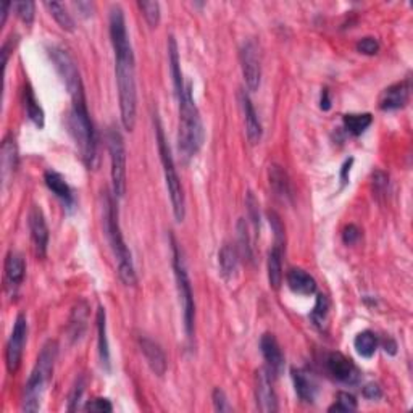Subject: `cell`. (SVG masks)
<instances>
[{
	"label": "cell",
	"instance_id": "28",
	"mask_svg": "<svg viewBox=\"0 0 413 413\" xmlns=\"http://www.w3.org/2000/svg\"><path fill=\"white\" fill-rule=\"evenodd\" d=\"M87 303L84 301L77 302L76 306L73 307V312H71V317H70V326H68V331H70V338L71 340H80L81 336L84 334L86 328H87Z\"/></svg>",
	"mask_w": 413,
	"mask_h": 413
},
{
	"label": "cell",
	"instance_id": "35",
	"mask_svg": "<svg viewBox=\"0 0 413 413\" xmlns=\"http://www.w3.org/2000/svg\"><path fill=\"white\" fill-rule=\"evenodd\" d=\"M328 313H329V301L324 294H318L317 303L312 310V320L317 326H323L328 322Z\"/></svg>",
	"mask_w": 413,
	"mask_h": 413
},
{
	"label": "cell",
	"instance_id": "47",
	"mask_svg": "<svg viewBox=\"0 0 413 413\" xmlns=\"http://www.w3.org/2000/svg\"><path fill=\"white\" fill-rule=\"evenodd\" d=\"M373 184H375L376 190L384 189L386 186H387V177H386V174L383 172H376L373 174Z\"/></svg>",
	"mask_w": 413,
	"mask_h": 413
},
{
	"label": "cell",
	"instance_id": "10",
	"mask_svg": "<svg viewBox=\"0 0 413 413\" xmlns=\"http://www.w3.org/2000/svg\"><path fill=\"white\" fill-rule=\"evenodd\" d=\"M26 339H28V320L20 313L13 323L12 334H10L7 347H5V365L10 375H15L22 365V357Z\"/></svg>",
	"mask_w": 413,
	"mask_h": 413
},
{
	"label": "cell",
	"instance_id": "6",
	"mask_svg": "<svg viewBox=\"0 0 413 413\" xmlns=\"http://www.w3.org/2000/svg\"><path fill=\"white\" fill-rule=\"evenodd\" d=\"M153 125H155V136H157V146L160 160H162L163 174H165V183H167V189L170 194V202H172L174 220L178 223H183L186 218V195L183 184H181V178L177 172V165H174L172 149H170L167 137H165V131L160 118L153 115Z\"/></svg>",
	"mask_w": 413,
	"mask_h": 413
},
{
	"label": "cell",
	"instance_id": "49",
	"mask_svg": "<svg viewBox=\"0 0 413 413\" xmlns=\"http://www.w3.org/2000/svg\"><path fill=\"white\" fill-rule=\"evenodd\" d=\"M352 163H354V158H350V160H347V162H345L344 165H343V172H340V179H343V183L345 184L347 183V174L350 173V167H352Z\"/></svg>",
	"mask_w": 413,
	"mask_h": 413
},
{
	"label": "cell",
	"instance_id": "15",
	"mask_svg": "<svg viewBox=\"0 0 413 413\" xmlns=\"http://www.w3.org/2000/svg\"><path fill=\"white\" fill-rule=\"evenodd\" d=\"M24 273L26 265L23 257L17 254V252L10 250L7 254V258H5L3 266V283L5 291L8 292V296H17L20 286H22L24 281Z\"/></svg>",
	"mask_w": 413,
	"mask_h": 413
},
{
	"label": "cell",
	"instance_id": "3",
	"mask_svg": "<svg viewBox=\"0 0 413 413\" xmlns=\"http://www.w3.org/2000/svg\"><path fill=\"white\" fill-rule=\"evenodd\" d=\"M103 230L108 239V244L112 247L113 255L118 263V276L126 286H134L137 283L136 268L133 263V255L129 252L123 232L118 221V209L115 200L108 193L103 195Z\"/></svg>",
	"mask_w": 413,
	"mask_h": 413
},
{
	"label": "cell",
	"instance_id": "18",
	"mask_svg": "<svg viewBox=\"0 0 413 413\" xmlns=\"http://www.w3.org/2000/svg\"><path fill=\"white\" fill-rule=\"evenodd\" d=\"M139 347H141V352L144 354V359H146L152 373L157 376H163L165 371H167L168 361L163 349L160 347V344L155 343L153 339L147 338V336H141V338H139Z\"/></svg>",
	"mask_w": 413,
	"mask_h": 413
},
{
	"label": "cell",
	"instance_id": "50",
	"mask_svg": "<svg viewBox=\"0 0 413 413\" xmlns=\"http://www.w3.org/2000/svg\"><path fill=\"white\" fill-rule=\"evenodd\" d=\"M10 8H12V3H10V2H3L2 5H0V13H2V23H0V24H2V26H3L5 23H7L8 10H10Z\"/></svg>",
	"mask_w": 413,
	"mask_h": 413
},
{
	"label": "cell",
	"instance_id": "21",
	"mask_svg": "<svg viewBox=\"0 0 413 413\" xmlns=\"http://www.w3.org/2000/svg\"><path fill=\"white\" fill-rule=\"evenodd\" d=\"M291 376H292L294 389H296V394L299 399L306 402V404H312L318 392L315 380L307 373V371L297 370V368H294L291 371Z\"/></svg>",
	"mask_w": 413,
	"mask_h": 413
},
{
	"label": "cell",
	"instance_id": "9",
	"mask_svg": "<svg viewBox=\"0 0 413 413\" xmlns=\"http://www.w3.org/2000/svg\"><path fill=\"white\" fill-rule=\"evenodd\" d=\"M107 146L110 153V174L113 194L123 197L126 193V146L125 139L117 128H110L107 134Z\"/></svg>",
	"mask_w": 413,
	"mask_h": 413
},
{
	"label": "cell",
	"instance_id": "29",
	"mask_svg": "<svg viewBox=\"0 0 413 413\" xmlns=\"http://www.w3.org/2000/svg\"><path fill=\"white\" fill-rule=\"evenodd\" d=\"M281 258H283V249L281 247L275 246L270 250V254H268V262H266L268 281H270V286H271V289H275V291H278L283 284V260Z\"/></svg>",
	"mask_w": 413,
	"mask_h": 413
},
{
	"label": "cell",
	"instance_id": "41",
	"mask_svg": "<svg viewBox=\"0 0 413 413\" xmlns=\"http://www.w3.org/2000/svg\"><path fill=\"white\" fill-rule=\"evenodd\" d=\"M357 52L363 55H376L380 52V43L376 38H363L357 43Z\"/></svg>",
	"mask_w": 413,
	"mask_h": 413
},
{
	"label": "cell",
	"instance_id": "40",
	"mask_svg": "<svg viewBox=\"0 0 413 413\" xmlns=\"http://www.w3.org/2000/svg\"><path fill=\"white\" fill-rule=\"evenodd\" d=\"M246 205H247V210H249V216H250L252 225H254V230L258 234V231H260V213H258V202H257L255 195L252 193L247 194Z\"/></svg>",
	"mask_w": 413,
	"mask_h": 413
},
{
	"label": "cell",
	"instance_id": "44",
	"mask_svg": "<svg viewBox=\"0 0 413 413\" xmlns=\"http://www.w3.org/2000/svg\"><path fill=\"white\" fill-rule=\"evenodd\" d=\"M359 237H360V230L357 228V226H355V225L345 226L344 231H343V241H344V244L352 246V244H355V242L359 241Z\"/></svg>",
	"mask_w": 413,
	"mask_h": 413
},
{
	"label": "cell",
	"instance_id": "25",
	"mask_svg": "<svg viewBox=\"0 0 413 413\" xmlns=\"http://www.w3.org/2000/svg\"><path fill=\"white\" fill-rule=\"evenodd\" d=\"M268 179H270V188L278 197H281L283 200H291L292 189L286 170L280 165H271L268 170Z\"/></svg>",
	"mask_w": 413,
	"mask_h": 413
},
{
	"label": "cell",
	"instance_id": "8",
	"mask_svg": "<svg viewBox=\"0 0 413 413\" xmlns=\"http://www.w3.org/2000/svg\"><path fill=\"white\" fill-rule=\"evenodd\" d=\"M49 57L55 66L57 73H59L61 81H63L66 91L71 96V100H86L81 73L77 70L75 59L70 55V52L63 47H59V45H52L49 49Z\"/></svg>",
	"mask_w": 413,
	"mask_h": 413
},
{
	"label": "cell",
	"instance_id": "45",
	"mask_svg": "<svg viewBox=\"0 0 413 413\" xmlns=\"http://www.w3.org/2000/svg\"><path fill=\"white\" fill-rule=\"evenodd\" d=\"M363 396L370 400H378V399H381V396H383V391H381V387L378 384L371 383V384L365 386Z\"/></svg>",
	"mask_w": 413,
	"mask_h": 413
},
{
	"label": "cell",
	"instance_id": "20",
	"mask_svg": "<svg viewBox=\"0 0 413 413\" xmlns=\"http://www.w3.org/2000/svg\"><path fill=\"white\" fill-rule=\"evenodd\" d=\"M241 107H242V112H244L247 139H249L252 146H257V144L262 141L263 128H262L260 118H258L255 112L254 103H252L250 97L246 94V91H241Z\"/></svg>",
	"mask_w": 413,
	"mask_h": 413
},
{
	"label": "cell",
	"instance_id": "24",
	"mask_svg": "<svg viewBox=\"0 0 413 413\" xmlns=\"http://www.w3.org/2000/svg\"><path fill=\"white\" fill-rule=\"evenodd\" d=\"M168 63H170V73H172V80H173L174 94H177V99H179L184 92L186 82H184V77H183V71H181L178 44H177V39H174L173 36H170L168 38Z\"/></svg>",
	"mask_w": 413,
	"mask_h": 413
},
{
	"label": "cell",
	"instance_id": "39",
	"mask_svg": "<svg viewBox=\"0 0 413 413\" xmlns=\"http://www.w3.org/2000/svg\"><path fill=\"white\" fill-rule=\"evenodd\" d=\"M268 220H270V225H271V230L275 232V239H276V244L278 247H281L283 249V244H284V226L281 223V218L278 216L276 211H268Z\"/></svg>",
	"mask_w": 413,
	"mask_h": 413
},
{
	"label": "cell",
	"instance_id": "7",
	"mask_svg": "<svg viewBox=\"0 0 413 413\" xmlns=\"http://www.w3.org/2000/svg\"><path fill=\"white\" fill-rule=\"evenodd\" d=\"M172 250H173L174 281H177L181 308H183L186 338L193 340L194 328H195V302H194L193 284H190V280H189V273H188V268H186L183 252H181L178 242L173 236H172Z\"/></svg>",
	"mask_w": 413,
	"mask_h": 413
},
{
	"label": "cell",
	"instance_id": "27",
	"mask_svg": "<svg viewBox=\"0 0 413 413\" xmlns=\"http://www.w3.org/2000/svg\"><path fill=\"white\" fill-rule=\"evenodd\" d=\"M218 263H220V273L226 281H234L237 278V270H239V258H237V252L232 246L225 244L220 249L218 254Z\"/></svg>",
	"mask_w": 413,
	"mask_h": 413
},
{
	"label": "cell",
	"instance_id": "30",
	"mask_svg": "<svg viewBox=\"0 0 413 413\" xmlns=\"http://www.w3.org/2000/svg\"><path fill=\"white\" fill-rule=\"evenodd\" d=\"M24 108H26V115L31 121L34 123L36 126L39 129L44 128V121H45V117H44V110L43 107L39 105L38 99H36L33 89H31V86H26L24 87Z\"/></svg>",
	"mask_w": 413,
	"mask_h": 413
},
{
	"label": "cell",
	"instance_id": "37",
	"mask_svg": "<svg viewBox=\"0 0 413 413\" xmlns=\"http://www.w3.org/2000/svg\"><path fill=\"white\" fill-rule=\"evenodd\" d=\"M357 410V399L349 392H339L336 402L329 407L328 412H355Z\"/></svg>",
	"mask_w": 413,
	"mask_h": 413
},
{
	"label": "cell",
	"instance_id": "34",
	"mask_svg": "<svg viewBox=\"0 0 413 413\" xmlns=\"http://www.w3.org/2000/svg\"><path fill=\"white\" fill-rule=\"evenodd\" d=\"M137 7L141 8V12L146 18L151 28H157L160 23V17H162V12H160V3L153 2V0H139Z\"/></svg>",
	"mask_w": 413,
	"mask_h": 413
},
{
	"label": "cell",
	"instance_id": "13",
	"mask_svg": "<svg viewBox=\"0 0 413 413\" xmlns=\"http://www.w3.org/2000/svg\"><path fill=\"white\" fill-rule=\"evenodd\" d=\"M326 370L336 381L344 384H357L360 371L350 359L340 352H331L326 357Z\"/></svg>",
	"mask_w": 413,
	"mask_h": 413
},
{
	"label": "cell",
	"instance_id": "1",
	"mask_svg": "<svg viewBox=\"0 0 413 413\" xmlns=\"http://www.w3.org/2000/svg\"><path fill=\"white\" fill-rule=\"evenodd\" d=\"M110 39L115 52V76L120 100L121 125L126 131H133L136 126L137 113V89H136V61L131 47V40L126 29L125 12L120 5L110 8Z\"/></svg>",
	"mask_w": 413,
	"mask_h": 413
},
{
	"label": "cell",
	"instance_id": "22",
	"mask_svg": "<svg viewBox=\"0 0 413 413\" xmlns=\"http://www.w3.org/2000/svg\"><path fill=\"white\" fill-rule=\"evenodd\" d=\"M287 286L292 292L301 294V296H312L317 291V281L312 275H308L307 271L301 270V268H292L287 271L286 276Z\"/></svg>",
	"mask_w": 413,
	"mask_h": 413
},
{
	"label": "cell",
	"instance_id": "32",
	"mask_svg": "<svg viewBox=\"0 0 413 413\" xmlns=\"http://www.w3.org/2000/svg\"><path fill=\"white\" fill-rule=\"evenodd\" d=\"M343 121L345 131L352 136H361L373 123V117L371 113H349V115H344Z\"/></svg>",
	"mask_w": 413,
	"mask_h": 413
},
{
	"label": "cell",
	"instance_id": "38",
	"mask_svg": "<svg viewBox=\"0 0 413 413\" xmlns=\"http://www.w3.org/2000/svg\"><path fill=\"white\" fill-rule=\"evenodd\" d=\"M13 7L17 10V15L20 17V20H22L26 26L33 24L34 13H36L34 2H29V0H26V2H17Z\"/></svg>",
	"mask_w": 413,
	"mask_h": 413
},
{
	"label": "cell",
	"instance_id": "19",
	"mask_svg": "<svg viewBox=\"0 0 413 413\" xmlns=\"http://www.w3.org/2000/svg\"><path fill=\"white\" fill-rule=\"evenodd\" d=\"M0 174H2V184L7 188L10 179L13 178V173L17 172L18 167V147L15 142L12 134H7L2 141V149H0Z\"/></svg>",
	"mask_w": 413,
	"mask_h": 413
},
{
	"label": "cell",
	"instance_id": "33",
	"mask_svg": "<svg viewBox=\"0 0 413 413\" xmlns=\"http://www.w3.org/2000/svg\"><path fill=\"white\" fill-rule=\"evenodd\" d=\"M45 7L49 8L50 15L55 18V22L59 23L61 29L70 31V33L71 31H75V20L71 18L68 10H66L63 5L59 3V2H47L45 3Z\"/></svg>",
	"mask_w": 413,
	"mask_h": 413
},
{
	"label": "cell",
	"instance_id": "5",
	"mask_svg": "<svg viewBox=\"0 0 413 413\" xmlns=\"http://www.w3.org/2000/svg\"><path fill=\"white\" fill-rule=\"evenodd\" d=\"M66 128L81 153L82 162L87 168H94L97 160V139L86 100L73 102L66 115Z\"/></svg>",
	"mask_w": 413,
	"mask_h": 413
},
{
	"label": "cell",
	"instance_id": "11",
	"mask_svg": "<svg viewBox=\"0 0 413 413\" xmlns=\"http://www.w3.org/2000/svg\"><path fill=\"white\" fill-rule=\"evenodd\" d=\"M241 68L247 89L255 92L262 82L260 52L254 40H247L241 49Z\"/></svg>",
	"mask_w": 413,
	"mask_h": 413
},
{
	"label": "cell",
	"instance_id": "36",
	"mask_svg": "<svg viewBox=\"0 0 413 413\" xmlns=\"http://www.w3.org/2000/svg\"><path fill=\"white\" fill-rule=\"evenodd\" d=\"M237 236H239V247H241L242 255H244L249 262H252L254 260V254H252L250 236H249V231H247V225L244 218L237 221Z\"/></svg>",
	"mask_w": 413,
	"mask_h": 413
},
{
	"label": "cell",
	"instance_id": "2",
	"mask_svg": "<svg viewBox=\"0 0 413 413\" xmlns=\"http://www.w3.org/2000/svg\"><path fill=\"white\" fill-rule=\"evenodd\" d=\"M179 103V129H178V149L186 163L199 153L205 141V129L199 108L194 102L193 84L186 82Z\"/></svg>",
	"mask_w": 413,
	"mask_h": 413
},
{
	"label": "cell",
	"instance_id": "31",
	"mask_svg": "<svg viewBox=\"0 0 413 413\" xmlns=\"http://www.w3.org/2000/svg\"><path fill=\"white\" fill-rule=\"evenodd\" d=\"M354 347L363 359H371L376 354V349H378V338H376L373 331L366 329V331H361L355 336Z\"/></svg>",
	"mask_w": 413,
	"mask_h": 413
},
{
	"label": "cell",
	"instance_id": "42",
	"mask_svg": "<svg viewBox=\"0 0 413 413\" xmlns=\"http://www.w3.org/2000/svg\"><path fill=\"white\" fill-rule=\"evenodd\" d=\"M211 399H213V407H215L216 412H231L232 410L230 402H228V397H226L225 391L221 389V387H215Z\"/></svg>",
	"mask_w": 413,
	"mask_h": 413
},
{
	"label": "cell",
	"instance_id": "17",
	"mask_svg": "<svg viewBox=\"0 0 413 413\" xmlns=\"http://www.w3.org/2000/svg\"><path fill=\"white\" fill-rule=\"evenodd\" d=\"M260 350L266 361L268 373L271 375V378H278L284 370V355L275 336L268 333L263 334L260 339Z\"/></svg>",
	"mask_w": 413,
	"mask_h": 413
},
{
	"label": "cell",
	"instance_id": "48",
	"mask_svg": "<svg viewBox=\"0 0 413 413\" xmlns=\"http://www.w3.org/2000/svg\"><path fill=\"white\" fill-rule=\"evenodd\" d=\"M320 107H322V110L328 112L329 108H331V97H329V91L328 89H323L322 92V100H320Z\"/></svg>",
	"mask_w": 413,
	"mask_h": 413
},
{
	"label": "cell",
	"instance_id": "4",
	"mask_svg": "<svg viewBox=\"0 0 413 413\" xmlns=\"http://www.w3.org/2000/svg\"><path fill=\"white\" fill-rule=\"evenodd\" d=\"M59 355V344L55 340H47L40 349L36 365L31 371L28 383L24 384L22 409L24 412H39L43 399L47 389L49 381L54 375V366Z\"/></svg>",
	"mask_w": 413,
	"mask_h": 413
},
{
	"label": "cell",
	"instance_id": "12",
	"mask_svg": "<svg viewBox=\"0 0 413 413\" xmlns=\"http://www.w3.org/2000/svg\"><path fill=\"white\" fill-rule=\"evenodd\" d=\"M255 400L257 409L263 413H275L280 410L278 396L273 389V378L266 368H260L255 375Z\"/></svg>",
	"mask_w": 413,
	"mask_h": 413
},
{
	"label": "cell",
	"instance_id": "46",
	"mask_svg": "<svg viewBox=\"0 0 413 413\" xmlns=\"http://www.w3.org/2000/svg\"><path fill=\"white\" fill-rule=\"evenodd\" d=\"M82 391H84V383H82V381L80 380V381H77V384L75 386L73 394L70 396V407H68V410H76V402H80L81 396H82Z\"/></svg>",
	"mask_w": 413,
	"mask_h": 413
},
{
	"label": "cell",
	"instance_id": "14",
	"mask_svg": "<svg viewBox=\"0 0 413 413\" xmlns=\"http://www.w3.org/2000/svg\"><path fill=\"white\" fill-rule=\"evenodd\" d=\"M29 231H31V241H33L34 252L39 258H44L47 255V246H49V228L45 223V216L40 210L39 205H33L29 210Z\"/></svg>",
	"mask_w": 413,
	"mask_h": 413
},
{
	"label": "cell",
	"instance_id": "51",
	"mask_svg": "<svg viewBox=\"0 0 413 413\" xmlns=\"http://www.w3.org/2000/svg\"><path fill=\"white\" fill-rule=\"evenodd\" d=\"M384 347H386V352H389L391 355H394L397 352V345H396V343L392 339H389V344L386 343Z\"/></svg>",
	"mask_w": 413,
	"mask_h": 413
},
{
	"label": "cell",
	"instance_id": "43",
	"mask_svg": "<svg viewBox=\"0 0 413 413\" xmlns=\"http://www.w3.org/2000/svg\"><path fill=\"white\" fill-rule=\"evenodd\" d=\"M84 410H87V412H112L113 405L108 399L97 397V399H92V400L87 402Z\"/></svg>",
	"mask_w": 413,
	"mask_h": 413
},
{
	"label": "cell",
	"instance_id": "23",
	"mask_svg": "<svg viewBox=\"0 0 413 413\" xmlns=\"http://www.w3.org/2000/svg\"><path fill=\"white\" fill-rule=\"evenodd\" d=\"M44 181L45 186L54 193L57 197H59L61 202H63L68 209L75 205V197H73V190L66 183L65 178L61 177L60 173L54 172V170H49V172L44 173Z\"/></svg>",
	"mask_w": 413,
	"mask_h": 413
},
{
	"label": "cell",
	"instance_id": "26",
	"mask_svg": "<svg viewBox=\"0 0 413 413\" xmlns=\"http://www.w3.org/2000/svg\"><path fill=\"white\" fill-rule=\"evenodd\" d=\"M97 333H99L100 365L105 371H110L112 370L110 344H108V338H107V313L103 307H99V310H97Z\"/></svg>",
	"mask_w": 413,
	"mask_h": 413
},
{
	"label": "cell",
	"instance_id": "16",
	"mask_svg": "<svg viewBox=\"0 0 413 413\" xmlns=\"http://www.w3.org/2000/svg\"><path fill=\"white\" fill-rule=\"evenodd\" d=\"M410 99V80L396 82L381 92L380 108L384 112L400 110L404 108Z\"/></svg>",
	"mask_w": 413,
	"mask_h": 413
}]
</instances>
